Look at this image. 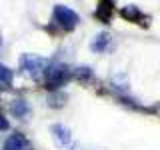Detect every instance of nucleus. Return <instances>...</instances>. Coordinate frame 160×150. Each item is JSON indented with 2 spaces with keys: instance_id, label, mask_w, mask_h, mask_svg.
Returning a JSON list of instances; mask_svg holds the SVG:
<instances>
[{
  "instance_id": "obj_1",
  "label": "nucleus",
  "mask_w": 160,
  "mask_h": 150,
  "mask_svg": "<svg viewBox=\"0 0 160 150\" xmlns=\"http://www.w3.org/2000/svg\"><path fill=\"white\" fill-rule=\"evenodd\" d=\"M70 76H72V70L64 64H54V66H48L46 72H44V80H46V86L50 90H56L62 84H66Z\"/></svg>"
},
{
  "instance_id": "obj_2",
  "label": "nucleus",
  "mask_w": 160,
  "mask_h": 150,
  "mask_svg": "<svg viewBox=\"0 0 160 150\" xmlns=\"http://www.w3.org/2000/svg\"><path fill=\"white\" fill-rule=\"evenodd\" d=\"M20 68H22L28 76L36 78V76H40V74L46 72L48 60L42 58V56H36V54H24V56L20 58Z\"/></svg>"
},
{
  "instance_id": "obj_3",
  "label": "nucleus",
  "mask_w": 160,
  "mask_h": 150,
  "mask_svg": "<svg viewBox=\"0 0 160 150\" xmlns=\"http://www.w3.org/2000/svg\"><path fill=\"white\" fill-rule=\"evenodd\" d=\"M54 20H56L64 30H74L76 24H78V14L74 12L72 8L58 4V6H54Z\"/></svg>"
},
{
  "instance_id": "obj_4",
  "label": "nucleus",
  "mask_w": 160,
  "mask_h": 150,
  "mask_svg": "<svg viewBox=\"0 0 160 150\" xmlns=\"http://www.w3.org/2000/svg\"><path fill=\"white\" fill-rule=\"evenodd\" d=\"M2 150H32V144H30V140L24 134L16 132V134H10L6 138Z\"/></svg>"
},
{
  "instance_id": "obj_5",
  "label": "nucleus",
  "mask_w": 160,
  "mask_h": 150,
  "mask_svg": "<svg viewBox=\"0 0 160 150\" xmlns=\"http://www.w3.org/2000/svg\"><path fill=\"white\" fill-rule=\"evenodd\" d=\"M120 16H122L124 20H128V22H138V24H142V26L148 24L146 16L138 10V6H124L122 10H120Z\"/></svg>"
},
{
  "instance_id": "obj_6",
  "label": "nucleus",
  "mask_w": 160,
  "mask_h": 150,
  "mask_svg": "<svg viewBox=\"0 0 160 150\" xmlns=\"http://www.w3.org/2000/svg\"><path fill=\"white\" fill-rule=\"evenodd\" d=\"M10 112H12V116H16V118H26L28 114H30L28 102H26L24 98L12 100V104H10Z\"/></svg>"
},
{
  "instance_id": "obj_7",
  "label": "nucleus",
  "mask_w": 160,
  "mask_h": 150,
  "mask_svg": "<svg viewBox=\"0 0 160 150\" xmlns=\"http://www.w3.org/2000/svg\"><path fill=\"white\" fill-rule=\"evenodd\" d=\"M52 134H54V138L58 140L60 146H66V144L70 142V130L66 126H62V124H54V126H52Z\"/></svg>"
},
{
  "instance_id": "obj_8",
  "label": "nucleus",
  "mask_w": 160,
  "mask_h": 150,
  "mask_svg": "<svg viewBox=\"0 0 160 150\" xmlns=\"http://www.w3.org/2000/svg\"><path fill=\"white\" fill-rule=\"evenodd\" d=\"M96 16L102 20V22H110V16H112V0H100Z\"/></svg>"
},
{
  "instance_id": "obj_9",
  "label": "nucleus",
  "mask_w": 160,
  "mask_h": 150,
  "mask_svg": "<svg viewBox=\"0 0 160 150\" xmlns=\"http://www.w3.org/2000/svg\"><path fill=\"white\" fill-rule=\"evenodd\" d=\"M12 80H14V74L12 70L4 64H0V90H6L12 86Z\"/></svg>"
},
{
  "instance_id": "obj_10",
  "label": "nucleus",
  "mask_w": 160,
  "mask_h": 150,
  "mask_svg": "<svg viewBox=\"0 0 160 150\" xmlns=\"http://www.w3.org/2000/svg\"><path fill=\"white\" fill-rule=\"evenodd\" d=\"M108 44H110L108 34H98V36L94 38V42H92V50L94 52H104V50L108 48Z\"/></svg>"
},
{
  "instance_id": "obj_11",
  "label": "nucleus",
  "mask_w": 160,
  "mask_h": 150,
  "mask_svg": "<svg viewBox=\"0 0 160 150\" xmlns=\"http://www.w3.org/2000/svg\"><path fill=\"white\" fill-rule=\"evenodd\" d=\"M74 76L78 80H90L92 78V72H90V68H76L74 70Z\"/></svg>"
},
{
  "instance_id": "obj_12",
  "label": "nucleus",
  "mask_w": 160,
  "mask_h": 150,
  "mask_svg": "<svg viewBox=\"0 0 160 150\" xmlns=\"http://www.w3.org/2000/svg\"><path fill=\"white\" fill-rule=\"evenodd\" d=\"M62 100H66V96H64V94H58V96H50V100H48V104H50V106H62Z\"/></svg>"
},
{
  "instance_id": "obj_13",
  "label": "nucleus",
  "mask_w": 160,
  "mask_h": 150,
  "mask_svg": "<svg viewBox=\"0 0 160 150\" xmlns=\"http://www.w3.org/2000/svg\"><path fill=\"white\" fill-rule=\"evenodd\" d=\"M6 128H8V120L0 114V130H6Z\"/></svg>"
}]
</instances>
